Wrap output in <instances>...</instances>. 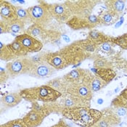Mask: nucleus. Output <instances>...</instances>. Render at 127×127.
I'll use <instances>...</instances> for the list:
<instances>
[{"label":"nucleus","instance_id":"5","mask_svg":"<svg viewBox=\"0 0 127 127\" xmlns=\"http://www.w3.org/2000/svg\"><path fill=\"white\" fill-rule=\"evenodd\" d=\"M32 106V109L23 118V119L28 127H38L51 112L46 103L45 105H39L38 102H33Z\"/></svg>","mask_w":127,"mask_h":127},{"label":"nucleus","instance_id":"4","mask_svg":"<svg viewBox=\"0 0 127 127\" xmlns=\"http://www.w3.org/2000/svg\"><path fill=\"white\" fill-rule=\"evenodd\" d=\"M89 78L86 82L84 83L69 85L65 92L75 98L78 102V106L90 107V102L92 98L93 92L89 87Z\"/></svg>","mask_w":127,"mask_h":127},{"label":"nucleus","instance_id":"31","mask_svg":"<svg viewBox=\"0 0 127 127\" xmlns=\"http://www.w3.org/2000/svg\"><path fill=\"white\" fill-rule=\"evenodd\" d=\"M94 65H95V68H110V67L111 66V64H110V63H109L105 59L99 58L95 60Z\"/></svg>","mask_w":127,"mask_h":127},{"label":"nucleus","instance_id":"28","mask_svg":"<svg viewBox=\"0 0 127 127\" xmlns=\"http://www.w3.org/2000/svg\"><path fill=\"white\" fill-rule=\"evenodd\" d=\"M0 58L4 61H12L15 60V57L12 55L7 45L4 44L2 42L0 44Z\"/></svg>","mask_w":127,"mask_h":127},{"label":"nucleus","instance_id":"32","mask_svg":"<svg viewBox=\"0 0 127 127\" xmlns=\"http://www.w3.org/2000/svg\"><path fill=\"white\" fill-rule=\"evenodd\" d=\"M10 77V73L7 71V70L6 69V68H4L1 67L0 69V83L3 84L4 82H6Z\"/></svg>","mask_w":127,"mask_h":127},{"label":"nucleus","instance_id":"7","mask_svg":"<svg viewBox=\"0 0 127 127\" xmlns=\"http://www.w3.org/2000/svg\"><path fill=\"white\" fill-rule=\"evenodd\" d=\"M65 2L70 10L73 17L78 18H87L91 15L92 10L95 4L97 3L95 1H66Z\"/></svg>","mask_w":127,"mask_h":127},{"label":"nucleus","instance_id":"12","mask_svg":"<svg viewBox=\"0 0 127 127\" xmlns=\"http://www.w3.org/2000/svg\"><path fill=\"white\" fill-rule=\"evenodd\" d=\"M57 70L46 61L32 63L28 75L36 78H46L50 77Z\"/></svg>","mask_w":127,"mask_h":127},{"label":"nucleus","instance_id":"10","mask_svg":"<svg viewBox=\"0 0 127 127\" xmlns=\"http://www.w3.org/2000/svg\"><path fill=\"white\" fill-rule=\"evenodd\" d=\"M15 39L19 42L28 53L40 52L43 48V43L41 41L36 39L26 33L18 35Z\"/></svg>","mask_w":127,"mask_h":127},{"label":"nucleus","instance_id":"29","mask_svg":"<svg viewBox=\"0 0 127 127\" xmlns=\"http://www.w3.org/2000/svg\"><path fill=\"white\" fill-rule=\"evenodd\" d=\"M0 127H28L23 118H18L10 121L1 125Z\"/></svg>","mask_w":127,"mask_h":127},{"label":"nucleus","instance_id":"9","mask_svg":"<svg viewBox=\"0 0 127 127\" xmlns=\"http://www.w3.org/2000/svg\"><path fill=\"white\" fill-rule=\"evenodd\" d=\"M44 4L49 10L52 18L58 21L67 23L73 17L72 13L65 2L47 4L44 1Z\"/></svg>","mask_w":127,"mask_h":127},{"label":"nucleus","instance_id":"36","mask_svg":"<svg viewBox=\"0 0 127 127\" xmlns=\"http://www.w3.org/2000/svg\"><path fill=\"white\" fill-rule=\"evenodd\" d=\"M120 95L124 98L125 100H127V88L126 89H124V90L120 94Z\"/></svg>","mask_w":127,"mask_h":127},{"label":"nucleus","instance_id":"21","mask_svg":"<svg viewBox=\"0 0 127 127\" xmlns=\"http://www.w3.org/2000/svg\"><path fill=\"white\" fill-rule=\"evenodd\" d=\"M7 47L9 48L11 52L12 53V55L15 57V58L18 59L20 58H24L26 56H27V55L29 54L26 49H24L21 44H20L18 41H16L15 39H14L11 43L7 44Z\"/></svg>","mask_w":127,"mask_h":127},{"label":"nucleus","instance_id":"30","mask_svg":"<svg viewBox=\"0 0 127 127\" xmlns=\"http://www.w3.org/2000/svg\"><path fill=\"white\" fill-rule=\"evenodd\" d=\"M110 41L116 44H118L123 49H127V33L121 36L117 37V38L110 39Z\"/></svg>","mask_w":127,"mask_h":127},{"label":"nucleus","instance_id":"34","mask_svg":"<svg viewBox=\"0 0 127 127\" xmlns=\"http://www.w3.org/2000/svg\"><path fill=\"white\" fill-rule=\"evenodd\" d=\"M100 47L102 49V51H104L105 52H110L112 51V46L108 42H105V43L100 44Z\"/></svg>","mask_w":127,"mask_h":127},{"label":"nucleus","instance_id":"20","mask_svg":"<svg viewBox=\"0 0 127 127\" xmlns=\"http://www.w3.org/2000/svg\"><path fill=\"white\" fill-rule=\"evenodd\" d=\"M46 84L54 89L61 92L62 94H64L66 92L67 89L69 86L68 83L66 82V81L65 80V78H63V76L54 78L48 81Z\"/></svg>","mask_w":127,"mask_h":127},{"label":"nucleus","instance_id":"37","mask_svg":"<svg viewBox=\"0 0 127 127\" xmlns=\"http://www.w3.org/2000/svg\"><path fill=\"white\" fill-rule=\"evenodd\" d=\"M126 66H127V64H126Z\"/></svg>","mask_w":127,"mask_h":127},{"label":"nucleus","instance_id":"33","mask_svg":"<svg viewBox=\"0 0 127 127\" xmlns=\"http://www.w3.org/2000/svg\"><path fill=\"white\" fill-rule=\"evenodd\" d=\"M0 33H8V30H7V26L6 22L4 21H0Z\"/></svg>","mask_w":127,"mask_h":127},{"label":"nucleus","instance_id":"22","mask_svg":"<svg viewBox=\"0 0 127 127\" xmlns=\"http://www.w3.org/2000/svg\"><path fill=\"white\" fill-rule=\"evenodd\" d=\"M6 23L7 26L8 33H17L18 35H20L26 32V29H25L26 25L18 19L7 23L6 22Z\"/></svg>","mask_w":127,"mask_h":127},{"label":"nucleus","instance_id":"19","mask_svg":"<svg viewBox=\"0 0 127 127\" xmlns=\"http://www.w3.org/2000/svg\"><path fill=\"white\" fill-rule=\"evenodd\" d=\"M93 74L108 84L116 76V73L111 68H92Z\"/></svg>","mask_w":127,"mask_h":127},{"label":"nucleus","instance_id":"17","mask_svg":"<svg viewBox=\"0 0 127 127\" xmlns=\"http://www.w3.org/2000/svg\"><path fill=\"white\" fill-rule=\"evenodd\" d=\"M48 31L49 30H47L46 28H44L37 24L33 23L26 30L25 33L39 40L41 39L45 41L48 34Z\"/></svg>","mask_w":127,"mask_h":127},{"label":"nucleus","instance_id":"14","mask_svg":"<svg viewBox=\"0 0 127 127\" xmlns=\"http://www.w3.org/2000/svg\"><path fill=\"white\" fill-rule=\"evenodd\" d=\"M91 74L92 73L89 72L87 70L76 68L72 70L67 74H65L63 78H65L68 85H72L86 82Z\"/></svg>","mask_w":127,"mask_h":127},{"label":"nucleus","instance_id":"15","mask_svg":"<svg viewBox=\"0 0 127 127\" xmlns=\"http://www.w3.org/2000/svg\"><path fill=\"white\" fill-rule=\"evenodd\" d=\"M16 7L8 1L0 0V17L4 22H10L17 20Z\"/></svg>","mask_w":127,"mask_h":127},{"label":"nucleus","instance_id":"3","mask_svg":"<svg viewBox=\"0 0 127 127\" xmlns=\"http://www.w3.org/2000/svg\"><path fill=\"white\" fill-rule=\"evenodd\" d=\"M23 99L31 102L44 103L53 102L58 100L62 96V93L45 84L39 87L24 89L20 92Z\"/></svg>","mask_w":127,"mask_h":127},{"label":"nucleus","instance_id":"25","mask_svg":"<svg viewBox=\"0 0 127 127\" xmlns=\"http://www.w3.org/2000/svg\"><path fill=\"white\" fill-rule=\"evenodd\" d=\"M87 39L92 40L97 45H100L103 43L108 42V41L110 40V39H109L107 36L96 30H92L91 31H89Z\"/></svg>","mask_w":127,"mask_h":127},{"label":"nucleus","instance_id":"23","mask_svg":"<svg viewBox=\"0 0 127 127\" xmlns=\"http://www.w3.org/2000/svg\"><path fill=\"white\" fill-rule=\"evenodd\" d=\"M107 4L108 10L118 15L119 17L122 14L124 9L125 7V1H105Z\"/></svg>","mask_w":127,"mask_h":127},{"label":"nucleus","instance_id":"26","mask_svg":"<svg viewBox=\"0 0 127 127\" xmlns=\"http://www.w3.org/2000/svg\"><path fill=\"white\" fill-rule=\"evenodd\" d=\"M77 43L79 45V47L88 54L95 52L96 51V49H97L98 46H99L97 44H95L94 41H92V40L89 39L81 40V41H78Z\"/></svg>","mask_w":127,"mask_h":127},{"label":"nucleus","instance_id":"1","mask_svg":"<svg viewBox=\"0 0 127 127\" xmlns=\"http://www.w3.org/2000/svg\"><path fill=\"white\" fill-rule=\"evenodd\" d=\"M88 55V53L79 47L77 41H76L57 52H47L45 60L56 70H60L70 65L81 63L87 58Z\"/></svg>","mask_w":127,"mask_h":127},{"label":"nucleus","instance_id":"35","mask_svg":"<svg viewBox=\"0 0 127 127\" xmlns=\"http://www.w3.org/2000/svg\"><path fill=\"white\" fill-rule=\"evenodd\" d=\"M50 127H70L68 124H67L64 120H60L57 124Z\"/></svg>","mask_w":127,"mask_h":127},{"label":"nucleus","instance_id":"13","mask_svg":"<svg viewBox=\"0 0 127 127\" xmlns=\"http://www.w3.org/2000/svg\"><path fill=\"white\" fill-rule=\"evenodd\" d=\"M120 121V117L110 108L102 112V117L91 127H114L117 126Z\"/></svg>","mask_w":127,"mask_h":127},{"label":"nucleus","instance_id":"11","mask_svg":"<svg viewBox=\"0 0 127 127\" xmlns=\"http://www.w3.org/2000/svg\"><path fill=\"white\" fill-rule=\"evenodd\" d=\"M67 24L74 30L92 29L99 24V18L98 16L95 15H91L87 18L72 17L67 22Z\"/></svg>","mask_w":127,"mask_h":127},{"label":"nucleus","instance_id":"2","mask_svg":"<svg viewBox=\"0 0 127 127\" xmlns=\"http://www.w3.org/2000/svg\"><path fill=\"white\" fill-rule=\"evenodd\" d=\"M64 117L81 127H91L102 117V112L89 107H73L62 111Z\"/></svg>","mask_w":127,"mask_h":127},{"label":"nucleus","instance_id":"24","mask_svg":"<svg viewBox=\"0 0 127 127\" xmlns=\"http://www.w3.org/2000/svg\"><path fill=\"white\" fill-rule=\"evenodd\" d=\"M88 84L89 87H90L91 90H92V92H97L99 90H100L103 87H105L108 84L106 82H105L103 80H102L100 78H99L98 76L92 73L91 77L89 78V80Z\"/></svg>","mask_w":127,"mask_h":127},{"label":"nucleus","instance_id":"8","mask_svg":"<svg viewBox=\"0 0 127 127\" xmlns=\"http://www.w3.org/2000/svg\"><path fill=\"white\" fill-rule=\"evenodd\" d=\"M32 63L29 58H20L12 61L8 62L5 68L7 70L10 77L15 78L20 75L28 74L29 72Z\"/></svg>","mask_w":127,"mask_h":127},{"label":"nucleus","instance_id":"16","mask_svg":"<svg viewBox=\"0 0 127 127\" xmlns=\"http://www.w3.org/2000/svg\"><path fill=\"white\" fill-rule=\"evenodd\" d=\"M23 100L20 92H10L3 95L1 98V105L4 108H11L17 106Z\"/></svg>","mask_w":127,"mask_h":127},{"label":"nucleus","instance_id":"27","mask_svg":"<svg viewBox=\"0 0 127 127\" xmlns=\"http://www.w3.org/2000/svg\"><path fill=\"white\" fill-rule=\"evenodd\" d=\"M16 13H17V18L18 20L23 23L25 25L26 24H33L32 20L31 18L29 13L27 9H24L20 6L16 7Z\"/></svg>","mask_w":127,"mask_h":127},{"label":"nucleus","instance_id":"6","mask_svg":"<svg viewBox=\"0 0 127 127\" xmlns=\"http://www.w3.org/2000/svg\"><path fill=\"white\" fill-rule=\"evenodd\" d=\"M32 23L46 28L52 20L53 18L44 4V1H41L40 4L30 7L28 9Z\"/></svg>","mask_w":127,"mask_h":127},{"label":"nucleus","instance_id":"18","mask_svg":"<svg viewBox=\"0 0 127 127\" xmlns=\"http://www.w3.org/2000/svg\"><path fill=\"white\" fill-rule=\"evenodd\" d=\"M98 18H99V24L103 26H110L116 23L119 18V16L109 10H106L102 12L98 16Z\"/></svg>","mask_w":127,"mask_h":127}]
</instances>
